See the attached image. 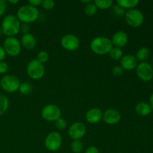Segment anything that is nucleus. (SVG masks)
<instances>
[{
    "mask_svg": "<svg viewBox=\"0 0 153 153\" xmlns=\"http://www.w3.org/2000/svg\"><path fill=\"white\" fill-rule=\"evenodd\" d=\"M7 2L12 4H17V3L19 2V1H18V0H8Z\"/></svg>",
    "mask_w": 153,
    "mask_h": 153,
    "instance_id": "obj_39",
    "label": "nucleus"
},
{
    "mask_svg": "<svg viewBox=\"0 0 153 153\" xmlns=\"http://www.w3.org/2000/svg\"><path fill=\"white\" fill-rule=\"evenodd\" d=\"M0 85L5 92L14 93L16 91H19L20 82L16 76L6 75L0 80Z\"/></svg>",
    "mask_w": 153,
    "mask_h": 153,
    "instance_id": "obj_5",
    "label": "nucleus"
},
{
    "mask_svg": "<svg viewBox=\"0 0 153 153\" xmlns=\"http://www.w3.org/2000/svg\"><path fill=\"white\" fill-rule=\"evenodd\" d=\"M84 12L88 16H94V15H95L97 13V7L94 3L91 2L88 4H85V8H84Z\"/></svg>",
    "mask_w": 153,
    "mask_h": 153,
    "instance_id": "obj_25",
    "label": "nucleus"
},
{
    "mask_svg": "<svg viewBox=\"0 0 153 153\" xmlns=\"http://www.w3.org/2000/svg\"><path fill=\"white\" fill-rule=\"evenodd\" d=\"M71 149L74 153H81L83 150V143L80 140H75L71 143Z\"/></svg>",
    "mask_w": 153,
    "mask_h": 153,
    "instance_id": "obj_26",
    "label": "nucleus"
},
{
    "mask_svg": "<svg viewBox=\"0 0 153 153\" xmlns=\"http://www.w3.org/2000/svg\"><path fill=\"white\" fill-rule=\"evenodd\" d=\"M94 4L97 6V8L105 10V9H108L112 7L113 1L112 0H95Z\"/></svg>",
    "mask_w": 153,
    "mask_h": 153,
    "instance_id": "obj_21",
    "label": "nucleus"
},
{
    "mask_svg": "<svg viewBox=\"0 0 153 153\" xmlns=\"http://www.w3.org/2000/svg\"><path fill=\"white\" fill-rule=\"evenodd\" d=\"M152 64H153V58H152Z\"/></svg>",
    "mask_w": 153,
    "mask_h": 153,
    "instance_id": "obj_42",
    "label": "nucleus"
},
{
    "mask_svg": "<svg viewBox=\"0 0 153 153\" xmlns=\"http://www.w3.org/2000/svg\"><path fill=\"white\" fill-rule=\"evenodd\" d=\"M1 34H2V32H1V27H0V37H1Z\"/></svg>",
    "mask_w": 153,
    "mask_h": 153,
    "instance_id": "obj_41",
    "label": "nucleus"
},
{
    "mask_svg": "<svg viewBox=\"0 0 153 153\" xmlns=\"http://www.w3.org/2000/svg\"><path fill=\"white\" fill-rule=\"evenodd\" d=\"M61 44L64 49L70 52H73L79 49L80 46L79 39L73 34H67L62 37Z\"/></svg>",
    "mask_w": 153,
    "mask_h": 153,
    "instance_id": "obj_10",
    "label": "nucleus"
},
{
    "mask_svg": "<svg viewBox=\"0 0 153 153\" xmlns=\"http://www.w3.org/2000/svg\"><path fill=\"white\" fill-rule=\"evenodd\" d=\"M137 66V60L132 55H126L120 59V67L123 70H132Z\"/></svg>",
    "mask_w": 153,
    "mask_h": 153,
    "instance_id": "obj_15",
    "label": "nucleus"
},
{
    "mask_svg": "<svg viewBox=\"0 0 153 153\" xmlns=\"http://www.w3.org/2000/svg\"><path fill=\"white\" fill-rule=\"evenodd\" d=\"M30 25L28 23H22L20 24V28H19V31L23 34L29 33Z\"/></svg>",
    "mask_w": 153,
    "mask_h": 153,
    "instance_id": "obj_32",
    "label": "nucleus"
},
{
    "mask_svg": "<svg viewBox=\"0 0 153 153\" xmlns=\"http://www.w3.org/2000/svg\"><path fill=\"white\" fill-rule=\"evenodd\" d=\"M49 55L48 54V52H46V51H40L37 53V60L38 61H40V63L43 64V63H46L49 61Z\"/></svg>",
    "mask_w": 153,
    "mask_h": 153,
    "instance_id": "obj_27",
    "label": "nucleus"
},
{
    "mask_svg": "<svg viewBox=\"0 0 153 153\" xmlns=\"http://www.w3.org/2000/svg\"><path fill=\"white\" fill-rule=\"evenodd\" d=\"M151 111H152V108H151L149 104L144 102H139L135 107L136 113L140 116H147L151 113Z\"/></svg>",
    "mask_w": 153,
    "mask_h": 153,
    "instance_id": "obj_18",
    "label": "nucleus"
},
{
    "mask_svg": "<svg viewBox=\"0 0 153 153\" xmlns=\"http://www.w3.org/2000/svg\"><path fill=\"white\" fill-rule=\"evenodd\" d=\"M102 112L98 108H92L87 111L85 119L87 122L91 124L98 123L102 120Z\"/></svg>",
    "mask_w": 153,
    "mask_h": 153,
    "instance_id": "obj_14",
    "label": "nucleus"
},
{
    "mask_svg": "<svg viewBox=\"0 0 153 153\" xmlns=\"http://www.w3.org/2000/svg\"><path fill=\"white\" fill-rule=\"evenodd\" d=\"M80 1H81V2H82V3H84V4H89V3L91 2V0H81Z\"/></svg>",
    "mask_w": 153,
    "mask_h": 153,
    "instance_id": "obj_40",
    "label": "nucleus"
},
{
    "mask_svg": "<svg viewBox=\"0 0 153 153\" xmlns=\"http://www.w3.org/2000/svg\"><path fill=\"white\" fill-rule=\"evenodd\" d=\"M40 15L39 10L35 7L25 4L21 6L16 12V17L22 23H31L37 20Z\"/></svg>",
    "mask_w": 153,
    "mask_h": 153,
    "instance_id": "obj_1",
    "label": "nucleus"
},
{
    "mask_svg": "<svg viewBox=\"0 0 153 153\" xmlns=\"http://www.w3.org/2000/svg\"><path fill=\"white\" fill-rule=\"evenodd\" d=\"M3 48L6 55L9 56H17L21 52V43L17 38L14 37H8L4 40Z\"/></svg>",
    "mask_w": 153,
    "mask_h": 153,
    "instance_id": "obj_7",
    "label": "nucleus"
},
{
    "mask_svg": "<svg viewBox=\"0 0 153 153\" xmlns=\"http://www.w3.org/2000/svg\"><path fill=\"white\" fill-rule=\"evenodd\" d=\"M61 144H62V137L58 131H52L45 138V147L51 152L58 151L61 148Z\"/></svg>",
    "mask_w": 153,
    "mask_h": 153,
    "instance_id": "obj_8",
    "label": "nucleus"
},
{
    "mask_svg": "<svg viewBox=\"0 0 153 153\" xmlns=\"http://www.w3.org/2000/svg\"><path fill=\"white\" fill-rule=\"evenodd\" d=\"M111 40L105 37H97L93 39L90 44L93 52L98 55H105L109 53L112 46Z\"/></svg>",
    "mask_w": 153,
    "mask_h": 153,
    "instance_id": "obj_3",
    "label": "nucleus"
},
{
    "mask_svg": "<svg viewBox=\"0 0 153 153\" xmlns=\"http://www.w3.org/2000/svg\"><path fill=\"white\" fill-rule=\"evenodd\" d=\"M111 72L114 76H115V77H119V76H120L121 75L123 74V68L120 67V66L117 65L112 68Z\"/></svg>",
    "mask_w": 153,
    "mask_h": 153,
    "instance_id": "obj_31",
    "label": "nucleus"
},
{
    "mask_svg": "<svg viewBox=\"0 0 153 153\" xmlns=\"http://www.w3.org/2000/svg\"><path fill=\"white\" fill-rule=\"evenodd\" d=\"M102 120L108 125H115L120 121L121 114L116 109H108L102 114Z\"/></svg>",
    "mask_w": 153,
    "mask_h": 153,
    "instance_id": "obj_13",
    "label": "nucleus"
},
{
    "mask_svg": "<svg viewBox=\"0 0 153 153\" xmlns=\"http://www.w3.org/2000/svg\"><path fill=\"white\" fill-rule=\"evenodd\" d=\"M128 37L126 33L123 31H118L114 33V34L112 37L111 43L115 46V47H117L120 49L121 47H123L128 43Z\"/></svg>",
    "mask_w": 153,
    "mask_h": 153,
    "instance_id": "obj_16",
    "label": "nucleus"
},
{
    "mask_svg": "<svg viewBox=\"0 0 153 153\" xmlns=\"http://www.w3.org/2000/svg\"><path fill=\"white\" fill-rule=\"evenodd\" d=\"M125 19L128 25L133 28H137L143 24L144 17L140 10L133 8L126 11Z\"/></svg>",
    "mask_w": 153,
    "mask_h": 153,
    "instance_id": "obj_6",
    "label": "nucleus"
},
{
    "mask_svg": "<svg viewBox=\"0 0 153 153\" xmlns=\"http://www.w3.org/2000/svg\"><path fill=\"white\" fill-rule=\"evenodd\" d=\"M6 52L4 51L3 46H0V61H3V60L5 58Z\"/></svg>",
    "mask_w": 153,
    "mask_h": 153,
    "instance_id": "obj_37",
    "label": "nucleus"
},
{
    "mask_svg": "<svg viewBox=\"0 0 153 153\" xmlns=\"http://www.w3.org/2000/svg\"><path fill=\"white\" fill-rule=\"evenodd\" d=\"M9 106V100L5 96L0 95V116L4 114Z\"/></svg>",
    "mask_w": 153,
    "mask_h": 153,
    "instance_id": "obj_24",
    "label": "nucleus"
},
{
    "mask_svg": "<svg viewBox=\"0 0 153 153\" xmlns=\"http://www.w3.org/2000/svg\"><path fill=\"white\" fill-rule=\"evenodd\" d=\"M137 76L144 82H149L153 78V67L147 62H141L136 67Z\"/></svg>",
    "mask_w": 153,
    "mask_h": 153,
    "instance_id": "obj_11",
    "label": "nucleus"
},
{
    "mask_svg": "<svg viewBox=\"0 0 153 153\" xmlns=\"http://www.w3.org/2000/svg\"><path fill=\"white\" fill-rule=\"evenodd\" d=\"M109 56L111 58H112L114 61H118V60H120L122 58L123 55V51L122 49H120L117 47H112L111 49L109 52Z\"/></svg>",
    "mask_w": 153,
    "mask_h": 153,
    "instance_id": "obj_23",
    "label": "nucleus"
},
{
    "mask_svg": "<svg viewBox=\"0 0 153 153\" xmlns=\"http://www.w3.org/2000/svg\"><path fill=\"white\" fill-rule=\"evenodd\" d=\"M68 133L73 140H80L86 133V126L83 123L76 122L70 126Z\"/></svg>",
    "mask_w": 153,
    "mask_h": 153,
    "instance_id": "obj_12",
    "label": "nucleus"
},
{
    "mask_svg": "<svg viewBox=\"0 0 153 153\" xmlns=\"http://www.w3.org/2000/svg\"><path fill=\"white\" fill-rule=\"evenodd\" d=\"M33 90V86L29 83V82H22V83H20V85H19V91L22 95L26 96L28 95L31 93Z\"/></svg>",
    "mask_w": 153,
    "mask_h": 153,
    "instance_id": "obj_22",
    "label": "nucleus"
},
{
    "mask_svg": "<svg viewBox=\"0 0 153 153\" xmlns=\"http://www.w3.org/2000/svg\"><path fill=\"white\" fill-rule=\"evenodd\" d=\"M26 72L30 78L34 80H39L44 76L45 67L37 59H33L27 64Z\"/></svg>",
    "mask_w": 153,
    "mask_h": 153,
    "instance_id": "obj_4",
    "label": "nucleus"
},
{
    "mask_svg": "<svg viewBox=\"0 0 153 153\" xmlns=\"http://www.w3.org/2000/svg\"><path fill=\"white\" fill-rule=\"evenodd\" d=\"M28 2L30 5L37 7V6L42 4V0H29V1H28Z\"/></svg>",
    "mask_w": 153,
    "mask_h": 153,
    "instance_id": "obj_36",
    "label": "nucleus"
},
{
    "mask_svg": "<svg viewBox=\"0 0 153 153\" xmlns=\"http://www.w3.org/2000/svg\"><path fill=\"white\" fill-rule=\"evenodd\" d=\"M85 153H100V150L96 146H89L85 151Z\"/></svg>",
    "mask_w": 153,
    "mask_h": 153,
    "instance_id": "obj_35",
    "label": "nucleus"
},
{
    "mask_svg": "<svg viewBox=\"0 0 153 153\" xmlns=\"http://www.w3.org/2000/svg\"><path fill=\"white\" fill-rule=\"evenodd\" d=\"M41 4L46 10H51L55 7V1L52 0H43Z\"/></svg>",
    "mask_w": 153,
    "mask_h": 153,
    "instance_id": "obj_30",
    "label": "nucleus"
},
{
    "mask_svg": "<svg viewBox=\"0 0 153 153\" xmlns=\"http://www.w3.org/2000/svg\"><path fill=\"white\" fill-rule=\"evenodd\" d=\"M149 55H150V52L148 48L141 47L137 50L135 58L137 61H140V62H145V61L149 58Z\"/></svg>",
    "mask_w": 153,
    "mask_h": 153,
    "instance_id": "obj_20",
    "label": "nucleus"
},
{
    "mask_svg": "<svg viewBox=\"0 0 153 153\" xmlns=\"http://www.w3.org/2000/svg\"><path fill=\"white\" fill-rule=\"evenodd\" d=\"M20 43L25 49L32 50L35 47L37 41H36L35 37L32 34L28 33V34L22 35V38H21Z\"/></svg>",
    "mask_w": 153,
    "mask_h": 153,
    "instance_id": "obj_17",
    "label": "nucleus"
},
{
    "mask_svg": "<svg viewBox=\"0 0 153 153\" xmlns=\"http://www.w3.org/2000/svg\"><path fill=\"white\" fill-rule=\"evenodd\" d=\"M7 8V3L4 0H0V16H2Z\"/></svg>",
    "mask_w": 153,
    "mask_h": 153,
    "instance_id": "obj_34",
    "label": "nucleus"
},
{
    "mask_svg": "<svg viewBox=\"0 0 153 153\" xmlns=\"http://www.w3.org/2000/svg\"><path fill=\"white\" fill-rule=\"evenodd\" d=\"M61 111L58 106L54 104L45 105L41 111V116L45 120L49 122H54L61 117Z\"/></svg>",
    "mask_w": 153,
    "mask_h": 153,
    "instance_id": "obj_9",
    "label": "nucleus"
},
{
    "mask_svg": "<svg viewBox=\"0 0 153 153\" xmlns=\"http://www.w3.org/2000/svg\"><path fill=\"white\" fill-rule=\"evenodd\" d=\"M67 121L64 118L60 117L59 119L55 121V127L58 130H63L67 127Z\"/></svg>",
    "mask_w": 153,
    "mask_h": 153,
    "instance_id": "obj_29",
    "label": "nucleus"
},
{
    "mask_svg": "<svg viewBox=\"0 0 153 153\" xmlns=\"http://www.w3.org/2000/svg\"><path fill=\"white\" fill-rule=\"evenodd\" d=\"M149 105H150L151 108L153 109V93L152 95L150 96V98H149Z\"/></svg>",
    "mask_w": 153,
    "mask_h": 153,
    "instance_id": "obj_38",
    "label": "nucleus"
},
{
    "mask_svg": "<svg viewBox=\"0 0 153 153\" xmlns=\"http://www.w3.org/2000/svg\"><path fill=\"white\" fill-rule=\"evenodd\" d=\"M112 9H113L114 13L117 16H123V15H125L126 13L125 9L123 8V7H120V5H118L117 4L112 6Z\"/></svg>",
    "mask_w": 153,
    "mask_h": 153,
    "instance_id": "obj_28",
    "label": "nucleus"
},
{
    "mask_svg": "<svg viewBox=\"0 0 153 153\" xmlns=\"http://www.w3.org/2000/svg\"><path fill=\"white\" fill-rule=\"evenodd\" d=\"M8 70V65L4 61H0V74H4Z\"/></svg>",
    "mask_w": 153,
    "mask_h": 153,
    "instance_id": "obj_33",
    "label": "nucleus"
},
{
    "mask_svg": "<svg viewBox=\"0 0 153 153\" xmlns=\"http://www.w3.org/2000/svg\"><path fill=\"white\" fill-rule=\"evenodd\" d=\"M20 22L14 15H7L1 22V32L8 37H13L19 32Z\"/></svg>",
    "mask_w": 153,
    "mask_h": 153,
    "instance_id": "obj_2",
    "label": "nucleus"
},
{
    "mask_svg": "<svg viewBox=\"0 0 153 153\" xmlns=\"http://www.w3.org/2000/svg\"><path fill=\"white\" fill-rule=\"evenodd\" d=\"M117 4L124 9H133L139 4L138 0H117Z\"/></svg>",
    "mask_w": 153,
    "mask_h": 153,
    "instance_id": "obj_19",
    "label": "nucleus"
}]
</instances>
